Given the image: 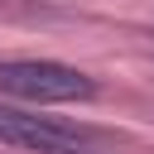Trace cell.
<instances>
[{
	"label": "cell",
	"mask_w": 154,
	"mask_h": 154,
	"mask_svg": "<svg viewBox=\"0 0 154 154\" xmlns=\"http://www.w3.org/2000/svg\"><path fill=\"white\" fill-rule=\"evenodd\" d=\"M82 154H87V149H82Z\"/></svg>",
	"instance_id": "3"
},
{
	"label": "cell",
	"mask_w": 154,
	"mask_h": 154,
	"mask_svg": "<svg viewBox=\"0 0 154 154\" xmlns=\"http://www.w3.org/2000/svg\"><path fill=\"white\" fill-rule=\"evenodd\" d=\"M0 91L34 106H63V101H91L96 82L82 67L53 58H0Z\"/></svg>",
	"instance_id": "1"
},
{
	"label": "cell",
	"mask_w": 154,
	"mask_h": 154,
	"mask_svg": "<svg viewBox=\"0 0 154 154\" xmlns=\"http://www.w3.org/2000/svg\"><path fill=\"white\" fill-rule=\"evenodd\" d=\"M96 135L87 125L58 120V116H38L24 106H5L0 101V144L29 149V154H82Z\"/></svg>",
	"instance_id": "2"
}]
</instances>
